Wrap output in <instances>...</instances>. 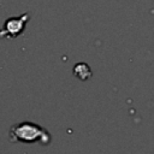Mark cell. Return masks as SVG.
Returning a JSON list of instances; mask_svg holds the SVG:
<instances>
[{
	"label": "cell",
	"instance_id": "cell-1",
	"mask_svg": "<svg viewBox=\"0 0 154 154\" xmlns=\"http://www.w3.org/2000/svg\"><path fill=\"white\" fill-rule=\"evenodd\" d=\"M11 142L20 143H35L40 142L46 146L51 142V134L38 124L31 122H22L13 124L8 132Z\"/></svg>",
	"mask_w": 154,
	"mask_h": 154
},
{
	"label": "cell",
	"instance_id": "cell-2",
	"mask_svg": "<svg viewBox=\"0 0 154 154\" xmlns=\"http://www.w3.org/2000/svg\"><path fill=\"white\" fill-rule=\"evenodd\" d=\"M28 20H29L28 13H24L20 17L7 19L4 24V28L0 30V37H11V38L17 37L24 31V28Z\"/></svg>",
	"mask_w": 154,
	"mask_h": 154
},
{
	"label": "cell",
	"instance_id": "cell-3",
	"mask_svg": "<svg viewBox=\"0 0 154 154\" xmlns=\"http://www.w3.org/2000/svg\"><path fill=\"white\" fill-rule=\"evenodd\" d=\"M73 75H75L77 78H79V79H82V81H85V79H88V78L91 77V71H90V67H89L87 64H84V63H78V64H76L75 67H73Z\"/></svg>",
	"mask_w": 154,
	"mask_h": 154
}]
</instances>
